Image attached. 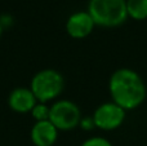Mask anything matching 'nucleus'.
<instances>
[{
  "label": "nucleus",
  "mask_w": 147,
  "mask_h": 146,
  "mask_svg": "<svg viewBox=\"0 0 147 146\" xmlns=\"http://www.w3.org/2000/svg\"><path fill=\"white\" fill-rule=\"evenodd\" d=\"M1 34H3V25H1V21H0V38H1Z\"/></svg>",
  "instance_id": "nucleus-13"
},
{
  "label": "nucleus",
  "mask_w": 147,
  "mask_h": 146,
  "mask_svg": "<svg viewBox=\"0 0 147 146\" xmlns=\"http://www.w3.org/2000/svg\"><path fill=\"white\" fill-rule=\"evenodd\" d=\"M79 126L81 127L83 129H86V131H89V129L94 128V122H93V118H81L80 120V124Z\"/></svg>",
  "instance_id": "nucleus-12"
},
{
  "label": "nucleus",
  "mask_w": 147,
  "mask_h": 146,
  "mask_svg": "<svg viewBox=\"0 0 147 146\" xmlns=\"http://www.w3.org/2000/svg\"><path fill=\"white\" fill-rule=\"evenodd\" d=\"M49 120L58 131H71L80 124L81 111L72 101L59 100L51 105Z\"/></svg>",
  "instance_id": "nucleus-4"
},
{
  "label": "nucleus",
  "mask_w": 147,
  "mask_h": 146,
  "mask_svg": "<svg viewBox=\"0 0 147 146\" xmlns=\"http://www.w3.org/2000/svg\"><path fill=\"white\" fill-rule=\"evenodd\" d=\"M88 13L102 27H117L128 18L127 0H89Z\"/></svg>",
  "instance_id": "nucleus-2"
},
{
  "label": "nucleus",
  "mask_w": 147,
  "mask_h": 146,
  "mask_svg": "<svg viewBox=\"0 0 147 146\" xmlns=\"http://www.w3.org/2000/svg\"><path fill=\"white\" fill-rule=\"evenodd\" d=\"M92 118L97 128L102 131H114L125 120V110L115 102H105L96 109Z\"/></svg>",
  "instance_id": "nucleus-5"
},
{
  "label": "nucleus",
  "mask_w": 147,
  "mask_h": 146,
  "mask_svg": "<svg viewBox=\"0 0 147 146\" xmlns=\"http://www.w3.org/2000/svg\"><path fill=\"white\" fill-rule=\"evenodd\" d=\"M94 26L96 23L88 13V10L72 13L66 21V31L74 39H84L89 36Z\"/></svg>",
  "instance_id": "nucleus-6"
},
{
  "label": "nucleus",
  "mask_w": 147,
  "mask_h": 146,
  "mask_svg": "<svg viewBox=\"0 0 147 146\" xmlns=\"http://www.w3.org/2000/svg\"><path fill=\"white\" fill-rule=\"evenodd\" d=\"M109 91L112 102L121 109L134 110L145 101L147 89L142 78L130 69H119L111 75Z\"/></svg>",
  "instance_id": "nucleus-1"
},
{
  "label": "nucleus",
  "mask_w": 147,
  "mask_h": 146,
  "mask_svg": "<svg viewBox=\"0 0 147 146\" xmlns=\"http://www.w3.org/2000/svg\"><path fill=\"white\" fill-rule=\"evenodd\" d=\"M81 146H112V145L105 137H90V139L85 140L81 144Z\"/></svg>",
  "instance_id": "nucleus-11"
},
{
  "label": "nucleus",
  "mask_w": 147,
  "mask_h": 146,
  "mask_svg": "<svg viewBox=\"0 0 147 146\" xmlns=\"http://www.w3.org/2000/svg\"><path fill=\"white\" fill-rule=\"evenodd\" d=\"M65 87V79L62 74L53 69H44L32 76L30 89L35 95L38 102L48 103L56 100L62 93Z\"/></svg>",
  "instance_id": "nucleus-3"
},
{
  "label": "nucleus",
  "mask_w": 147,
  "mask_h": 146,
  "mask_svg": "<svg viewBox=\"0 0 147 146\" xmlns=\"http://www.w3.org/2000/svg\"><path fill=\"white\" fill-rule=\"evenodd\" d=\"M49 114H51V105L43 102H38L31 110V115L35 119V122L49 120Z\"/></svg>",
  "instance_id": "nucleus-10"
},
{
  "label": "nucleus",
  "mask_w": 147,
  "mask_h": 146,
  "mask_svg": "<svg viewBox=\"0 0 147 146\" xmlns=\"http://www.w3.org/2000/svg\"><path fill=\"white\" fill-rule=\"evenodd\" d=\"M36 103H38V100L30 88H16L9 93V97H8V106L18 114L31 113Z\"/></svg>",
  "instance_id": "nucleus-7"
},
{
  "label": "nucleus",
  "mask_w": 147,
  "mask_h": 146,
  "mask_svg": "<svg viewBox=\"0 0 147 146\" xmlns=\"http://www.w3.org/2000/svg\"><path fill=\"white\" fill-rule=\"evenodd\" d=\"M128 17L136 21L147 18V0H127Z\"/></svg>",
  "instance_id": "nucleus-9"
},
{
  "label": "nucleus",
  "mask_w": 147,
  "mask_h": 146,
  "mask_svg": "<svg viewBox=\"0 0 147 146\" xmlns=\"http://www.w3.org/2000/svg\"><path fill=\"white\" fill-rule=\"evenodd\" d=\"M30 137L35 146H53L58 139V129L51 120L35 122L30 131Z\"/></svg>",
  "instance_id": "nucleus-8"
}]
</instances>
